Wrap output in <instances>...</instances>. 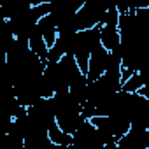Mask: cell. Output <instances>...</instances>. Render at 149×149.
Returning a JSON list of instances; mask_svg holds the SVG:
<instances>
[{
    "label": "cell",
    "instance_id": "obj_1",
    "mask_svg": "<svg viewBox=\"0 0 149 149\" xmlns=\"http://www.w3.org/2000/svg\"><path fill=\"white\" fill-rule=\"evenodd\" d=\"M118 149H149V128L130 126V130L116 140Z\"/></svg>",
    "mask_w": 149,
    "mask_h": 149
},
{
    "label": "cell",
    "instance_id": "obj_2",
    "mask_svg": "<svg viewBox=\"0 0 149 149\" xmlns=\"http://www.w3.org/2000/svg\"><path fill=\"white\" fill-rule=\"evenodd\" d=\"M144 84H146V79H144V76H142V72H135V74H132V76L121 84V91L133 95V93H137Z\"/></svg>",
    "mask_w": 149,
    "mask_h": 149
}]
</instances>
